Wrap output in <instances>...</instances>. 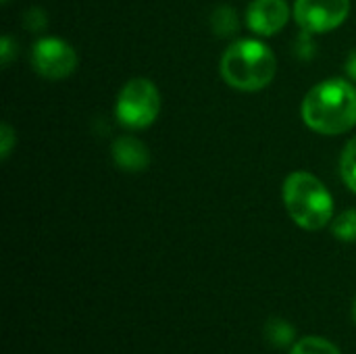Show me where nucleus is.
<instances>
[{
  "label": "nucleus",
  "mask_w": 356,
  "mask_h": 354,
  "mask_svg": "<svg viewBox=\"0 0 356 354\" xmlns=\"http://www.w3.org/2000/svg\"><path fill=\"white\" fill-rule=\"evenodd\" d=\"M317 50H319V46H317V42H315V33L300 29V33L296 35V40H294V44H292L294 56L309 63V61H313V58L317 56Z\"/></svg>",
  "instance_id": "obj_14"
},
{
  "label": "nucleus",
  "mask_w": 356,
  "mask_h": 354,
  "mask_svg": "<svg viewBox=\"0 0 356 354\" xmlns=\"http://www.w3.org/2000/svg\"><path fill=\"white\" fill-rule=\"evenodd\" d=\"M344 71H346V75L356 81V48H353L350 52H348V56H346V61H344Z\"/></svg>",
  "instance_id": "obj_18"
},
{
  "label": "nucleus",
  "mask_w": 356,
  "mask_h": 354,
  "mask_svg": "<svg viewBox=\"0 0 356 354\" xmlns=\"http://www.w3.org/2000/svg\"><path fill=\"white\" fill-rule=\"evenodd\" d=\"M23 25L31 33H42L48 27V13L42 6H29L23 13Z\"/></svg>",
  "instance_id": "obj_15"
},
{
  "label": "nucleus",
  "mask_w": 356,
  "mask_h": 354,
  "mask_svg": "<svg viewBox=\"0 0 356 354\" xmlns=\"http://www.w3.org/2000/svg\"><path fill=\"white\" fill-rule=\"evenodd\" d=\"M340 177L344 186L356 194V136L350 138L340 154Z\"/></svg>",
  "instance_id": "obj_11"
},
{
  "label": "nucleus",
  "mask_w": 356,
  "mask_h": 354,
  "mask_svg": "<svg viewBox=\"0 0 356 354\" xmlns=\"http://www.w3.org/2000/svg\"><path fill=\"white\" fill-rule=\"evenodd\" d=\"M292 19L288 0H252L246 8L244 23L259 38L277 35Z\"/></svg>",
  "instance_id": "obj_7"
},
{
  "label": "nucleus",
  "mask_w": 356,
  "mask_h": 354,
  "mask_svg": "<svg viewBox=\"0 0 356 354\" xmlns=\"http://www.w3.org/2000/svg\"><path fill=\"white\" fill-rule=\"evenodd\" d=\"M290 354H342L340 348L330 342L327 338L321 336H305L300 340L294 342V346L290 348Z\"/></svg>",
  "instance_id": "obj_12"
},
{
  "label": "nucleus",
  "mask_w": 356,
  "mask_h": 354,
  "mask_svg": "<svg viewBox=\"0 0 356 354\" xmlns=\"http://www.w3.org/2000/svg\"><path fill=\"white\" fill-rule=\"evenodd\" d=\"M353 319H355V323H356V296H355V303H353Z\"/></svg>",
  "instance_id": "obj_19"
},
{
  "label": "nucleus",
  "mask_w": 356,
  "mask_h": 354,
  "mask_svg": "<svg viewBox=\"0 0 356 354\" xmlns=\"http://www.w3.org/2000/svg\"><path fill=\"white\" fill-rule=\"evenodd\" d=\"M77 65L79 56L75 48L56 35H42L31 46V67L44 79H65L75 73Z\"/></svg>",
  "instance_id": "obj_5"
},
{
  "label": "nucleus",
  "mask_w": 356,
  "mask_h": 354,
  "mask_svg": "<svg viewBox=\"0 0 356 354\" xmlns=\"http://www.w3.org/2000/svg\"><path fill=\"white\" fill-rule=\"evenodd\" d=\"M111 159L113 163L125 173H142L148 169L152 156L150 148L136 136H119L111 144Z\"/></svg>",
  "instance_id": "obj_8"
},
{
  "label": "nucleus",
  "mask_w": 356,
  "mask_h": 354,
  "mask_svg": "<svg viewBox=\"0 0 356 354\" xmlns=\"http://www.w3.org/2000/svg\"><path fill=\"white\" fill-rule=\"evenodd\" d=\"M15 146H17V131L13 129L10 123L2 121V125H0V159L6 161Z\"/></svg>",
  "instance_id": "obj_16"
},
{
  "label": "nucleus",
  "mask_w": 356,
  "mask_h": 354,
  "mask_svg": "<svg viewBox=\"0 0 356 354\" xmlns=\"http://www.w3.org/2000/svg\"><path fill=\"white\" fill-rule=\"evenodd\" d=\"M350 15V0H296L292 19L305 31L315 35L338 29Z\"/></svg>",
  "instance_id": "obj_6"
},
{
  "label": "nucleus",
  "mask_w": 356,
  "mask_h": 354,
  "mask_svg": "<svg viewBox=\"0 0 356 354\" xmlns=\"http://www.w3.org/2000/svg\"><path fill=\"white\" fill-rule=\"evenodd\" d=\"M334 238L340 242H356V209H346L330 223Z\"/></svg>",
  "instance_id": "obj_13"
},
{
  "label": "nucleus",
  "mask_w": 356,
  "mask_h": 354,
  "mask_svg": "<svg viewBox=\"0 0 356 354\" xmlns=\"http://www.w3.org/2000/svg\"><path fill=\"white\" fill-rule=\"evenodd\" d=\"M161 108H163L161 92L156 83L146 77H134L125 81L115 100L117 123L134 131L150 127L159 119Z\"/></svg>",
  "instance_id": "obj_4"
},
{
  "label": "nucleus",
  "mask_w": 356,
  "mask_h": 354,
  "mask_svg": "<svg viewBox=\"0 0 356 354\" xmlns=\"http://www.w3.org/2000/svg\"><path fill=\"white\" fill-rule=\"evenodd\" d=\"M305 125L321 136H342L356 127V86L344 77H330L315 83L302 104Z\"/></svg>",
  "instance_id": "obj_1"
},
{
  "label": "nucleus",
  "mask_w": 356,
  "mask_h": 354,
  "mask_svg": "<svg viewBox=\"0 0 356 354\" xmlns=\"http://www.w3.org/2000/svg\"><path fill=\"white\" fill-rule=\"evenodd\" d=\"M282 200L290 219L307 232L323 230L334 219V196L311 171H292L282 186Z\"/></svg>",
  "instance_id": "obj_3"
},
{
  "label": "nucleus",
  "mask_w": 356,
  "mask_h": 354,
  "mask_svg": "<svg viewBox=\"0 0 356 354\" xmlns=\"http://www.w3.org/2000/svg\"><path fill=\"white\" fill-rule=\"evenodd\" d=\"M2 2H8V0H2Z\"/></svg>",
  "instance_id": "obj_20"
},
{
  "label": "nucleus",
  "mask_w": 356,
  "mask_h": 354,
  "mask_svg": "<svg viewBox=\"0 0 356 354\" xmlns=\"http://www.w3.org/2000/svg\"><path fill=\"white\" fill-rule=\"evenodd\" d=\"M265 340L269 342V346L273 348H292L296 342V330L290 321L282 319V317H271L265 323Z\"/></svg>",
  "instance_id": "obj_10"
},
{
  "label": "nucleus",
  "mask_w": 356,
  "mask_h": 354,
  "mask_svg": "<svg viewBox=\"0 0 356 354\" xmlns=\"http://www.w3.org/2000/svg\"><path fill=\"white\" fill-rule=\"evenodd\" d=\"M223 81L238 92H261L275 79L277 58L259 38H236L219 61Z\"/></svg>",
  "instance_id": "obj_2"
},
{
  "label": "nucleus",
  "mask_w": 356,
  "mask_h": 354,
  "mask_svg": "<svg viewBox=\"0 0 356 354\" xmlns=\"http://www.w3.org/2000/svg\"><path fill=\"white\" fill-rule=\"evenodd\" d=\"M17 52H19V46H17L15 38L10 33L2 35V42H0V63L4 67H8L13 63V58H17Z\"/></svg>",
  "instance_id": "obj_17"
},
{
  "label": "nucleus",
  "mask_w": 356,
  "mask_h": 354,
  "mask_svg": "<svg viewBox=\"0 0 356 354\" xmlns=\"http://www.w3.org/2000/svg\"><path fill=\"white\" fill-rule=\"evenodd\" d=\"M209 25H211V31L221 38V40H229V38H236L240 33V27H242V21H240V15L234 6L229 4H219L213 8L211 17H209Z\"/></svg>",
  "instance_id": "obj_9"
}]
</instances>
